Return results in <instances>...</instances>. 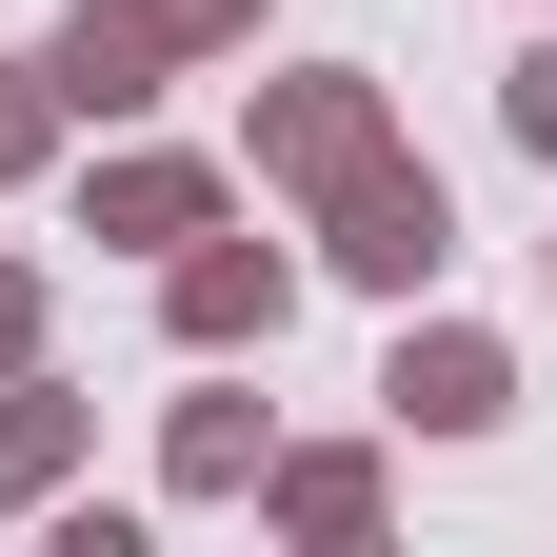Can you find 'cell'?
<instances>
[{
  "instance_id": "8992f818",
  "label": "cell",
  "mask_w": 557,
  "mask_h": 557,
  "mask_svg": "<svg viewBox=\"0 0 557 557\" xmlns=\"http://www.w3.org/2000/svg\"><path fill=\"white\" fill-rule=\"evenodd\" d=\"M199 220H220V160H160V139L81 180V239H199Z\"/></svg>"
},
{
  "instance_id": "8fae6325",
  "label": "cell",
  "mask_w": 557,
  "mask_h": 557,
  "mask_svg": "<svg viewBox=\"0 0 557 557\" xmlns=\"http://www.w3.org/2000/svg\"><path fill=\"white\" fill-rule=\"evenodd\" d=\"M498 120H518V139H537V160H557V21L518 40V81H498Z\"/></svg>"
},
{
  "instance_id": "5b68a950",
  "label": "cell",
  "mask_w": 557,
  "mask_h": 557,
  "mask_svg": "<svg viewBox=\"0 0 557 557\" xmlns=\"http://www.w3.org/2000/svg\"><path fill=\"white\" fill-rule=\"evenodd\" d=\"M379 398L418 418V438H478V418H498V398H518V359H498V338H478V319H418Z\"/></svg>"
},
{
  "instance_id": "3957f363",
  "label": "cell",
  "mask_w": 557,
  "mask_h": 557,
  "mask_svg": "<svg viewBox=\"0 0 557 557\" xmlns=\"http://www.w3.org/2000/svg\"><path fill=\"white\" fill-rule=\"evenodd\" d=\"M160 319L199 338V359H239V338H278V319H299V259L199 220V239H160Z\"/></svg>"
},
{
  "instance_id": "277c9868",
  "label": "cell",
  "mask_w": 557,
  "mask_h": 557,
  "mask_svg": "<svg viewBox=\"0 0 557 557\" xmlns=\"http://www.w3.org/2000/svg\"><path fill=\"white\" fill-rule=\"evenodd\" d=\"M160 21H139V0H81V21H60L40 40V81H60V120H139V100H160Z\"/></svg>"
},
{
  "instance_id": "4fadbf2b",
  "label": "cell",
  "mask_w": 557,
  "mask_h": 557,
  "mask_svg": "<svg viewBox=\"0 0 557 557\" xmlns=\"http://www.w3.org/2000/svg\"><path fill=\"white\" fill-rule=\"evenodd\" d=\"M0 379H40V278L0 259Z\"/></svg>"
},
{
  "instance_id": "7c38bea8",
  "label": "cell",
  "mask_w": 557,
  "mask_h": 557,
  "mask_svg": "<svg viewBox=\"0 0 557 557\" xmlns=\"http://www.w3.org/2000/svg\"><path fill=\"white\" fill-rule=\"evenodd\" d=\"M139 21H160V40L199 60V40H259V0H139Z\"/></svg>"
},
{
  "instance_id": "30bf717a",
  "label": "cell",
  "mask_w": 557,
  "mask_h": 557,
  "mask_svg": "<svg viewBox=\"0 0 557 557\" xmlns=\"http://www.w3.org/2000/svg\"><path fill=\"white\" fill-rule=\"evenodd\" d=\"M40 139H60V81H40V60H0V180H21Z\"/></svg>"
},
{
  "instance_id": "7a4b0ae2",
  "label": "cell",
  "mask_w": 557,
  "mask_h": 557,
  "mask_svg": "<svg viewBox=\"0 0 557 557\" xmlns=\"http://www.w3.org/2000/svg\"><path fill=\"white\" fill-rule=\"evenodd\" d=\"M379 139H398V120H379V81H359V60H299V81H259V180H278V199H338Z\"/></svg>"
},
{
  "instance_id": "9c48e42d",
  "label": "cell",
  "mask_w": 557,
  "mask_h": 557,
  "mask_svg": "<svg viewBox=\"0 0 557 557\" xmlns=\"http://www.w3.org/2000/svg\"><path fill=\"white\" fill-rule=\"evenodd\" d=\"M259 498L299 537H379V458H259Z\"/></svg>"
},
{
  "instance_id": "52a82bcc",
  "label": "cell",
  "mask_w": 557,
  "mask_h": 557,
  "mask_svg": "<svg viewBox=\"0 0 557 557\" xmlns=\"http://www.w3.org/2000/svg\"><path fill=\"white\" fill-rule=\"evenodd\" d=\"M259 458H278V418H259V398H180V438H160V478H180V498H239Z\"/></svg>"
},
{
  "instance_id": "6da1fadb",
  "label": "cell",
  "mask_w": 557,
  "mask_h": 557,
  "mask_svg": "<svg viewBox=\"0 0 557 557\" xmlns=\"http://www.w3.org/2000/svg\"><path fill=\"white\" fill-rule=\"evenodd\" d=\"M319 220H338L319 259H338V278H359V299H438V259H458V199H438V180H418V160H398V139H379V160H359V180H338V199H319Z\"/></svg>"
},
{
  "instance_id": "ba28073f",
  "label": "cell",
  "mask_w": 557,
  "mask_h": 557,
  "mask_svg": "<svg viewBox=\"0 0 557 557\" xmlns=\"http://www.w3.org/2000/svg\"><path fill=\"white\" fill-rule=\"evenodd\" d=\"M60 458H81V398H60V379H0V518H21Z\"/></svg>"
}]
</instances>
